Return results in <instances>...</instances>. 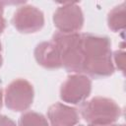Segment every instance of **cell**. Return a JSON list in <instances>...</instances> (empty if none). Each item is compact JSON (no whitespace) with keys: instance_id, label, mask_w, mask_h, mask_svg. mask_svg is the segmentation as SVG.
Listing matches in <instances>:
<instances>
[{"instance_id":"obj_1","label":"cell","mask_w":126,"mask_h":126,"mask_svg":"<svg viewBox=\"0 0 126 126\" xmlns=\"http://www.w3.org/2000/svg\"><path fill=\"white\" fill-rule=\"evenodd\" d=\"M82 49L84 54L83 72L93 77H106L113 73L110 41L106 36L83 33Z\"/></svg>"},{"instance_id":"obj_2","label":"cell","mask_w":126,"mask_h":126,"mask_svg":"<svg viewBox=\"0 0 126 126\" xmlns=\"http://www.w3.org/2000/svg\"><path fill=\"white\" fill-rule=\"evenodd\" d=\"M61 63L69 72H83L84 54L82 49V36L79 33L56 32L53 35Z\"/></svg>"},{"instance_id":"obj_3","label":"cell","mask_w":126,"mask_h":126,"mask_svg":"<svg viewBox=\"0 0 126 126\" xmlns=\"http://www.w3.org/2000/svg\"><path fill=\"white\" fill-rule=\"evenodd\" d=\"M80 112L91 125H109L119 118L121 109L112 99L97 96L82 104Z\"/></svg>"},{"instance_id":"obj_4","label":"cell","mask_w":126,"mask_h":126,"mask_svg":"<svg viewBox=\"0 0 126 126\" xmlns=\"http://www.w3.org/2000/svg\"><path fill=\"white\" fill-rule=\"evenodd\" d=\"M32 86L26 80H16L6 89V105L14 111H24L28 109L32 102Z\"/></svg>"},{"instance_id":"obj_5","label":"cell","mask_w":126,"mask_h":126,"mask_svg":"<svg viewBox=\"0 0 126 126\" xmlns=\"http://www.w3.org/2000/svg\"><path fill=\"white\" fill-rule=\"evenodd\" d=\"M54 26L62 33H73L83 27L84 18L76 3H65L57 9L53 17Z\"/></svg>"},{"instance_id":"obj_6","label":"cell","mask_w":126,"mask_h":126,"mask_svg":"<svg viewBox=\"0 0 126 126\" xmlns=\"http://www.w3.org/2000/svg\"><path fill=\"white\" fill-rule=\"evenodd\" d=\"M92 83L90 79L83 75L70 76L62 85L60 96L62 100L77 104L87 98L91 93Z\"/></svg>"},{"instance_id":"obj_7","label":"cell","mask_w":126,"mask_h":126,"mask_svg":"<svg viewBox=\"0 0 126 126\" xmlns=\"http://www.w3.org/2000/svg\"><path fill=\"white\" fill-rule=\"evenodd\" d=\"M13 24L22 32H34L44 24L43 14L33 6H23L15 13Z\"/></svg>"},{"instance_id":"obj_8","label":"cell","mask_w":126,"mask_h":126,"mask_svg":"<svg viewBox=\"0 0 126 126\" xmlns=\"http://www.w3.org/2000/svg\"><path fill=\"white\" fill-rule=\"evenodd\" d=\"M48 118L52 126H74L79 121L76 109L62 103L53 104L49 108Z\"/></svg>"},{"instance_id":"obj_9","label":"cell","mask_w":126,"mask_h":126,"mask_svg":"<svg viewBox=\"0 0 126 126\" xmlns=\"http://www.w3.org/2000/svg\"><path fill=\"white\" fill-rule=\"evenodd\" d=\"M38 64L45 68L54 69L61 67V58L56 45L53 42H42L38 44L34 52Z\"/></svg>"},{"instance_id":"obj_10","label":"cell","mask_w":126,"mask_h":126,"mask_svg":"<svg viewBox=\"0 0 126 126\" xmlns=\"http://www.w3.org/2000/svg\"><path fill=\"white\" fill-rule=\"evenodd\" d=\"M108 27L113 32L123 31L125 27V3L116 6L108 14Z\"/></svg>"},{"instance_id":"obj_11","label":"cell","mask_w":126,"mask_h":126,"mask_svg":"<svg viewBox=\"0 0 126 126\" xmlns=\"http://www.w3.org/2000/svg\"><path fill=\"white\" fill-rule=\"evenodd\" d=\"M20 126H48L47 120L36 112H27L20 118Z\"/></svg>"},{"instance_id":"obj_12","label":"cell","mask_w":126,"mask_h":126,"mask_svg":"<svg viewBox=\"0 0 126 126\" xmlns=\"http://www.w3.org/2000/svg\"><path fill=\"white\" fill-rule=\"evenodd\" d=\"M125 53L123 50H118L114 54L115 63L117 65V68L120 69L122 72H124V62H125Z\"/></svg>"},{"instance_id":"obj_13","label":"cell","mask_w":126,"mask_h":126,"mask_svg":"<svg viewBox=\"0 0 126 126\" xmlns=\"http://www.w3.org/2000/svg\"><path fill=\"white\" fill-rule=\"evenodd\" d=\"M0 126H16V124L9 117L0 115Z\"/></svg>"},{"instance_id":"obj_14","label":"cell","mask_w":126,"mask_h":126,"mask_svg":"<svg viewBox=\"0 0 126 126\" xmlns=\"http://www.w3.org/2000/svg\"><path fill=\"white\" fill-rule=\"evenodd\" d=\"M2 12H3V10H2V3L0 2V33L5 29V20L2 17Z\"/></svg>"},{"instance_id":"obj_15","label":"cell","mask_w":126,"mask_h":126,"mask_svg":"<svg viewBox=\"0 0 126 126\" xmlns=\"http://www.w3.org/2000/svg\"><path fill=\"white\" fill-rule=\"evenodd\" d=\"M2 65V57H1V43H0V67Z\"/></svg>"},{"instance_id":"obj_16","label":"cell","mask_w":126,"mask_h":126,"mask_svg":"<svg viewBox=\"0 0 126 126\" xmlns=\"http://www.w3.org/2000/svg\"><path fill=\"white\" fill-rule=\"evenodd\" d=\"M1 104H2V93L0 90V108H1Z\"/></svg>"},{"instance_id":"obj_17","label":"cell","mask_w":126,"mask_h":126,"mask_svg":"<svg viewBox=\"0 0 126 126\" xmlns=\"http://www.w3.org/2000/svg\"><path fill=\"white\" fill-rule=\"evenodd\" d=\"M90 126H115V125H112V124H109V125H91Z\"/></svg>"},{"instance_id":"obj_18","label":"cell","mask_w":126,"mask_h":126,"mask_svg":"<svg viewBox=\"0 0 126 126\" xmlns=\"http://www.w3.org/2000/svg\"><path fill=\"white\" fill-rule=\"evenodd\" d=\"M115 126H124V125H115Z\"/></svg>"},{"instance_id":"obj_19","label":"cell","mask_w":126,"mask_h":126,"mask_svg":"<svg viewBox=\"0 0 126 126\" xmlns=\"http://www.w3.org/2000/svg\"><path fill=\"white\" fill-rule=\"evenodd\" d=\"M79 126H83V125H79Z\"/></svg>"}]
</instances>
